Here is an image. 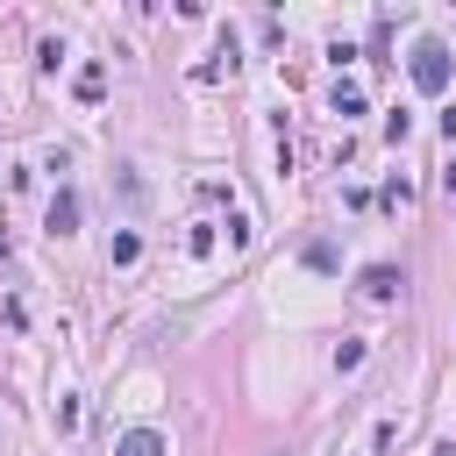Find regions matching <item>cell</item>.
Instances as JSON below:
<instances>
[{"label": "cell", "mask_w": 456, "mask_h": 456, "mask_svg": "<svg viewBox=\"0 0 456 456\" xmlns=\"http://www.w3.org/2000/svg\"><path fill=\"white\" fill-rule=\"evenodd\" d=\"M413 86L420 93H442L449 86V43H420L413 50Z\"/></svg>", "instance_id": "6da1fadb"}, {"label": "cell", "mask_w": 456, "mask_h": 456, "mask_svg": "<svg viewBox=\"0 0 456 456\" xmlns=\"http://www.w3.org/2000/svg\"><path fill=\"white\" fill-rule=\"evenodd\" d=\"M114 456H164V435H157V428H135V435L114 442Z\"/></svg>", "instance_id": "7a4b0ae2"}, {"label": "cell", "mask_w": 456, "mask_h": 456, "mask_svg": "<svg viewBox=\"0 0 456 456\" xmlns=\"http://www.w3.org/2000/svg\"><path fill=\"white\" fill-rule=\"evenodd\" d=\"M399 285H406V278H399L392 264H370V271H363V292H370V299H392Z\"/></svg>", "instance_id": "3957f363"}, {"label": "cell", "mask_w": 456, "mask_h": 456, "mask_svg": "<svg viewBox=\"0 0 456 456\" xmlns=\"http://www.w3.org/2000/svg\"><path fill=\"white\" fill-rule=\"evenodd\" d=\"M71 221H78V200H71V192H57V200H50V228H57V235H71Z\"/></svg>", "instance_id": "277c9868"}, {"label": "cell", "mask_w": 456, "mask_h": 456, "mask_svg": "<svg viewBox=\"0 0 456 456\" xmlns=\"http://www.w3.org/2000/svg\"><path fill=\"white\" fill-rule=\"evenodd\" d=\"M335 114H363V93L356 86H335Z\"/></svg>", "instance_id": "5b68a950"}, {"label": "cell", "mask_w": 456, "mask_h": 456, "mask_svg": "<svg viewBox=\"0 0 456 456\" xmlns=\"http://www.w3.org/2000/svg\"><path fill=\"white\" fill-rule=\"evenodd\" d=\"M442 192H449V200H456V171H449V178H442Z\"/></svg>", "instance_id": "8992f818"}]
</instances>
